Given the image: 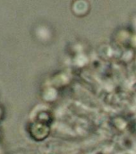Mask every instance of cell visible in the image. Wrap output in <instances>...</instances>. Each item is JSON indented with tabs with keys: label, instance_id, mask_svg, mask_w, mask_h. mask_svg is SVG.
Masks as SVG:
<instances>
[{
	"label": "cell",
	"instance_id": "6da1fadb",
	"mask_svg": "<svg viewBox=\"0 0 136 154\" xmlns=\"http://www.w3.org/2000/svg\"><path fill=\"white\" fill-rule=\"evenodd\" d=\"M31 137L35 140H42L47 136V130L43 125L38 123H32L28 128Z\"/></svg>",
	"mask_w": 136,
	"mask_h": 154
},
{
	"label": "cell",
	"instance_id": "7a4b0ae2",
	"mask_svg": "<svg viewBox=\"0 0 136 154\" xmlns=\"http://www.w3.org/2000/svg\"><path fill=\"white\" fill-rule=\"evenodd\" d=\"M2 118H3V110L0 108V120H2Z\"/></svg>",
	"mask_w": 136,
	"mask_h": 154
}]
</instances>
